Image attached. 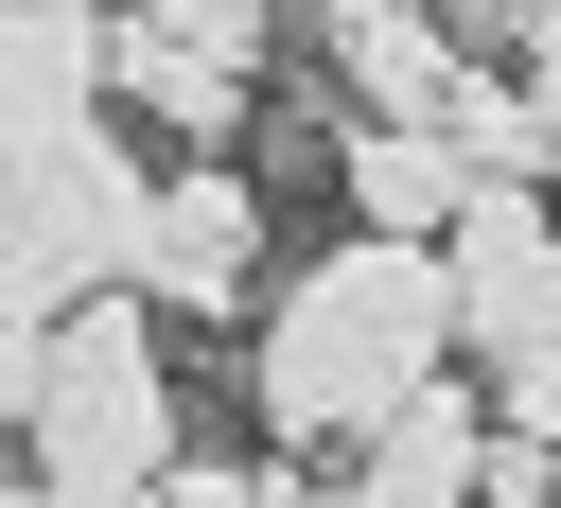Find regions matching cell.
I'll return each instance as SVG.
<instances>
[{"label": "cell", "instance_id": "cell-1", "mask_svg": "<svg viewBox=\"0 0 561 508\" xmlns=\"http://www.w3.org/2000/svg\"><path fill=\"white\" fill-rule=\"evenodd\" d=\"M438 350H473V333H456V263L351 228V245H316V263L263 298V333H245V403H263L280 438H351V455H368V438L438 385Z\"/></svg>", "mask_w": 561, "mask_h": 508}, {"label": "cell", "instance_id": "cell-2", "mask_svg": "<svg viewBox=\"0 0 561 508\" xmlns=\"http://www.w3.org/2000/svg\"><path fill=\"white\" fill-rule=\"evenodd\" d=\"M140 315H158V298H88V315H53V333H0L18 455H35V490H70V508H158V490L193 473L175 368L140 350Z\"/></svg>", "mask_w": 561, "mask_h": 508}, {"label": "cell", "instance_id": "cell-3", "mask_svg": "<svg viewBox=\"0 0 561 508\" xmlns=\"http://www.w3.org/2000/svg\"><path fill=\"white\" fill-rule=\"evenodd\" d=\"M140 245H158V175L140 140H35L0 158V333H53L88 298H140Z\"/></svg>", "mask_w": 561, "mask_h": 508}, {"label": "cell", "instance_id": "cell-4", "mask_svg": "<svg viewBox=\"0 0 561 508\" xmlns=\"http://www.w3.org/2000/svg\"><path fill=\"white\" fill-rule=\"evenodd\" d=\"M123 105L175 158H245V123H263V0H123Z\"/></svg>", "mask_w": 561, "mask_h": 508}, {"label": "cell", "instance_id": "cell-5", "mask_svg": "<svg viewBox=\"0 0 561 508\" xmlns=\"http://www.w3.org/2000/svg\"><path fill=\"white\" fill-rule=\"evenodd\" d=\"M123 105V0H0V158L88 140Z\"/></svg>", "mask_w": 561, "mask_h": 508}, {"label": "cell", "instance_id": "cell-6", "mask_svg": "<svg viewBox=\"0 0 561 508\" xmlns=\"http://www.w3.org/2000/svg\"><path fill=\"white\" fill-rule=\"evenodd\" d=\"M140 298H158V315H245V298H263V193H245V158H175V175H158Z\"/></svg>", "mask_w": 561, "mask_h": 508}, {"label": "cell", "instance_id": "cell-7", "mask_svg": "<svg viewBox=\"0 0 561 508\" xmlns=\"http://www.w3.org/2000/svg\"><path fill=\"white\" fill-rule=\"evenodd\" d=\"M316 70L351 88V123H456L473 53L438 35V0H316Z\"/></svg>", "mask_w": 561, "mask_h": 508}, {"label": "cell", "instance_id": "cell-8", "mask_svg": "<svg viewBox=\"0 0 561 508\" xmlns=\"http://www.w3.org/2000/svg\"><path fill=\"white\" fill-rule=\"evenodd\" d=\"M438 263H456V333H473L491 368H508V350H561V210H543V193H491Z\"/></svg>", "mask_w": 561, "mask_h": 508}, {"label": "cell", "instance_id": "cell-9", "mask_svg": "<svg viewBox=\"0 0 561 508\" xmlns=\"http://www.w3.org/2000/svg\"><path fill=\"white\" fill-rule=\"evenodd\" d=\"M333 193H351L386 245H456V228L491 210V175H473L456 123H351V140H333Z\"/></svg>", "mask_w": 561, "mask_h": 508}, {"label": "cell", "instance_id": "cell-10", "mask_svg": "<svg viewBox=\"0 0 561 508\" xmlns=\"http://www.w3.org/2000/svg\"><path fill=\"white\" fill-rule=\"evenodd\" d=\"M456 140H473V175H491V193H543V158H561V123H543V88H491V70H473V105H456Z\"/></svg>", "mask_w": 561, "mask_h": 508}, {"label": "cell", "instance_id": "cell-11", "mask_svg": "<svg viewBox=\"0 0 561 508\" xmlns=\"http://www.w3.org/2000/svg\"><path fill=\"white\" fill-rule=\"evenodd\" d=\"M491 420H508V438H543V455H561V350H508V368H491Z\"/></svg>", "mask_w": 561, "mask_h": 508}, {"label": "cell", "instance_id": "cell-12", "mask_svg": "<svg viewBox=\"0 0 561 508\" xmlns=\"http://www.w3.org/2000/svg\"><path fill=\"white\" fill-rule=\"evenodd\" d=\"M158 508H263V473H228V455H193V473H175Z\"/></svg>", "mask_w": 561, "mask_h": 508}, {"label": "cell", "instance_id": "cell-13", "mask_svg": "<svg viewBox=\"0 0 561 508\" xmlns=\"http://www.w3.org/2000/svg\"><path fill=\"white\" fill-rule=\"evenodd\" d=\"M0 508H70V490H0Z\"/></svg>", "mask_w": 561, "mask_h": 508}]
</instances>
